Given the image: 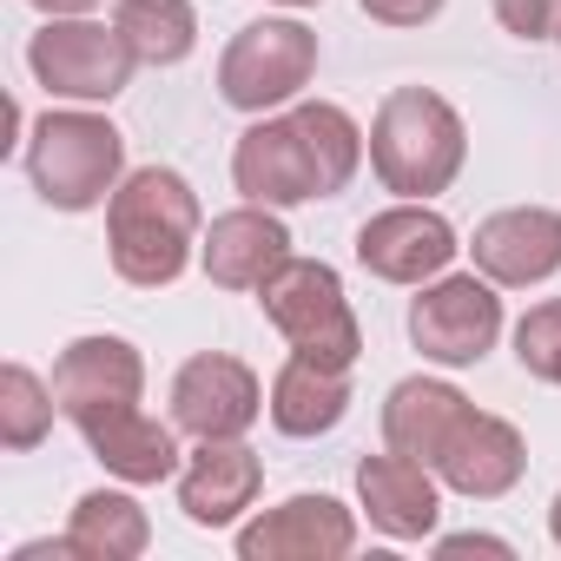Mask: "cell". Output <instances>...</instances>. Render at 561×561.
Instances as JSON below:
<instances>
[{
	"mask_svg": "<svg viewBox=\"0 0 561 561\" xmlns=\"http://www.w3.org/2000/svg\"><path fill=\"white\" fill-rule=\"evenodd\" d=\"M179 423H159V416H146V410H119V416H106V423H93V430H80L87 436V449L119 476V482H165V476H179V436H172Z\"/></svg>",
	"mask_w": 561,
	"mask_h": 561,
	"instance_id": "ffe728a7",
	"label": "cell"
},
{
	"mask_svg": "<svg viewBox=\"0 0 561 561\" xmlns=\"http://www.w3.org/2000/svg\"><path fill=\"white\" fill-rule=\"evenodd\" d=\"M456 225L443 211H430L423 198H403L390 211H377L364 231H357V264L383 285H423V277H443L449 257H456Z\"/></svg>",
	"mask_w": 561,
	"mask_h": 561,
	"instance_id": "30bf717a",
	"label": "cell"
},
{
	"mask_svg": "<svg viewBox=\"0 0 561 561\" xmlns=\"http://www.w3.org/2000/svg\"><path fill=\"white\" fill-rule=\"evenodd\" d=\"M291 119L305 126V139H311V152H318V172H324V192L337 198V192L357 179V165H364V133H357V119H351L344 106H331V100H305V106H291Z\"/></svg>",
	"mask_w": 561,
	"mask_h": 561,
	"instance_id": "603a6c76",
	"label": "cell"
},
{
	"mask_svg": "<svg viewBox=\"0 0 561 561\" xmlns=\"http://www.w3.org/2000/svg\"><path fill=\"white\" fill-rule=\"evenodd\" d=\"M548 528H554V541H561V495H554V508H548Z\"/></svg>",
	"mask_w": 561,
	"mask_h": 561,
	"instance_id": "f546056e",
	"label": "cell"
},
{
	"mask_svg": "<svg viewBox=\"0 0 561 561\" xmlns=\"http://www.w3.org/2000/svg\"><path fill=\"white\" fill-rule=\"evenodd\" d=\"M357 548V515L337 495H291L238 528L244 561H337Z\"/></svg>",
	"mask_w": 561,
	"mask_h": 561,
	"instance_id": "7c38bea8",
	"label": "cell"
},
{
	"mask_svg": "<svg viewBox=\"0 0 561 561\" xmlns=\"http://www.w3.org/2000/svg\"><path fill=\"white\" fill-rule=\"evenodd\" d=\"M198 257H205L211 285H225V291H264V277L291 257V231H285V218H277V205H238V211L211 218Z\"/></svg>",
	"mask_w": 561,
	"mask_h": 561,
	"instance_id": "9a60e30c",
	"label": "cell"
},
{
	"mask_svg": "<svg viewBox=\"0 0 561 561\" xmlns=\"http://www.w3.org/2000/svg\"><path fill=\"white\" fill-rule=\"evenodd\" d=\"M430 469L443 476V489H456V495H469V502H495V495H508V489L522 482L528 449H522V430H515V423H502V416H489V410H469V416L449 430V443H443V456H436Z\"/></svg>",
	"mask_w": 561,
	"mask_h": 561,
	"instance_id": "5bb4252c",
	"label": "cell"
},
{
	"mask_svg": "<svg viewBox=\"0 0 561 561\" xmlns=\"http://www.w3.org/2000/svg\"><path fill=\"white\" fill-rule=\"evenodd\" d=\"M126 139L100 113H41L27 139V179L54 211H93L119 192Z\"/></svg>",
	"mask_w": 561,
	"mask_h": 561,
	"instance_id": "3957f363",
	"label": "cell"
},
{
	"mask_svg": "<svg viewBox=\"0 0 561 561\" xmlns=\"http://www.w3.org/2000/svg\"><path fill=\"white\" fill-rule=\"evenodd\" d=\"M27 8H41L47 21H73V14H93L100 0H27Z\"/></svg>",
	"mask_w": 561,
	"mask_h": 561,
	"instance_id": "f1b7e54d",
	"label": "cell"
},
{
	"mask_svg": "<svg viewBox=\"0 0 561 561\" xmlns=\"http://www.w3.org/2000/svg\"><path fill=\"white\" fill-rule=\"evenodd\" d=\"M476 403L456 390V383H436V377H403L383 403V443L397 456H416V462H436L449 430L469 416Z\"/></svg>",
	"mask_w": 561,
	"mask_h": 561,
	"instance_id": "ac0fdd59",
	"label": "cell"
},
{
	"mask_svg": "<svg viewBox=\"0 0 561 561\" xmlns=\"http://www.w3.org/2000/svg\"><path fill=\"white\" fill-rule=\"evenodd\" d=\"M257 416H264V383L251 364H238L225 351H205L172 377V423L198 443L244 436Z\"/></svg>",
	"mask_w": 561,
	"mask_h": 561,
	"instance_id": "9c48e42d",
	"label": "cell"
},
{
	"mask_svg": "<svg viewBox=\"0 0 561 561\" xmlns=\"http://www.w3.org/2000/svg\"><path fill=\"white\" fill-rule=\"evenodd\" d=\"M357 8L370 21H383V27H423V21L443 14V0H357Z\"/></svg>",
	"mask_w": 561,
	"mask_h": 561,
	"instance_id": "4316f807",
	"label": "cell"
},
{
	"mask_svg": "<svg viewBox=\"0 0 561 561\" xmlns=\"http://www.w3.org/2000/svg\"><path fill=\"white\" fill-rule=\"evenodd\" d=\"M495 21L515 41H554L561 34V0H495Z\"/></svg>",
	"mask_w": 561,
	"mask_h": 561,
	"instance_id": "484cf974",
	"label": "cell"
},
{
	"mask_svg": "<svg viewBox=\"0 0 561 561\" xmlns=\"http://www.w3.org/2000/svg\"><path fill=\"white\" fill-rule=\"evenodd\" d=\"M285 8H318V0H285Z\"/></svg>",
	"mask_w": 561,
	"mask_h": 561,
	"instance_id": "4dcf8cb0",
	"label": "cell"
},
{
	"mask_svg": "<svg viewBox=\"0 0 561 561\" xmlns=\"http://www.w3.org/2000/svg\"><path fill=\"white\" fill-rule=\"evenodd\" d=\"M198 244V198L172 165H146L133 179H119V192L106 198V251L113 271L139 291H159L192 264Z\"/></svg>",
	"mask_w": 561,
	"mask_h": 561,
	"instance_id": "6da1fadb",
	"label": "cell"
},
{
	"mask_svg": "<svg viewBox=\"0 0 561 561\" xmlns=\"http://www.w3.org/2000/svg\"><path fill=\"white\" fill-rule=\"evenodd\" d=\"M54 410H60V397L27 364L0 370V443H8V449H34L54 430Z\"/></svg>",
	"mask_w": 561,
	"mask_h": 561,
	"instance_id": "cb8c5ba5",
	"label": "cell"
},
{
	"mask_svg": "<svg viewBox=\"0 0 561 561\" xmlns=\"http://www.w3.org/2000/svg\"><path fill=\"white\" fill-rule=\"evenodd\" d=\"M54 397L73 430H93L119 410H139L146 397V364L126 337H80L54 364Z\"/></svg>",
	"mask_w": 561,
	"mask_h": 561,
	"instance_id": "ba28073f",
	"label": "cell"
},
{
	"mask_svg": "<svg viewBox=\"0 0 561 561\" xmlns=\"http://www.w3.org/2000/svg\"><path fill=\"white\" fill-rule=\"evenodd\" d=\"M27 67H34V80H41L47 93L93 106V100L126 93L139 54L126 47L119 27H100V21H80V14H73V21H47V27L27 41Z\"/></svg>",
	"mask_w": 561,
	"mask_h": 561,
	"instance_id": "8992f818",
	"label": "cell"
},
{
	"mask_svg": "<svg viewBox=\"0 0 561 561\" xmlns=\"http://www.w3.org/2000/svg\"><path fill=\"white\" fill-rule=\"evenodd\" d=\"M67 541H73V554H87V561H139L146 541H152V522H146V508H139L133 495L93 489V495H80Z\"/></svg>",
	"mask_w": 561,
	"mask_h": 561,
	"instance_id": "44dd1931",
	"label": "cell"
},
{
	"mask_svg": "<svg viewBox=\"0 0 561 561\" xmlns=\"http://www.w3.org/2000/svg\"><path fill=\"white\" fill-rule=\"evenodd\" d=\"M264 318L285 331V344L311 364H337L351 370L357 351H364V331H357V311L344 298V277L324 264V257H285L271 277H264V291H257Z\"/></svg>",
	"mask_w": 561,
	"mask_h": 561,
	"instance_id": "277c9868",
	"label": "cell"
},
{
	"mask_svg": "<svg viewBox=\"0 0 561 561\" xmlns=\"http://www.w3.org/2000/svg\"><path fill=\"white\" fill-rule=\"evenodd\" d=\"M469 159V133H462V113L443 100V93H423V87H397L377 119H370V165L390 192L403 198H436L456 185Z\"/></svg>",
	"mask_w": 561,
	"mask_h": 561,
	"instance_id": "7a4b0ae2",
	"label": "cell"
},
{
	"mask_svg": "<svg viewBox=\"0 0 561 561\" xmlns=\"http://www.w3.org/2000/svg\"><path fill=\"white\" fill-rule=\"evenodd\" d=\"M502 337V298L489 277H436V285H423V298L410 305V344L443 364V370H469L495 351Z\"/></svg>",
	"mask_w": 561,
	"mask_h": 561,
	"instance_id": "52a82bcc",
	"label": "cell"
},
{
	"mask_svg": "<svg viewBox=\"0 0 561 561\" xmlns=\"http://www.w3.org/2000/svg\"><path fill=\"white\" fill-rule=\"evenodd\" d=\"M436 554H508V541H495V535H443Z\"/></svg>",
	"mask_w": 561,
	"mask_h": 561,
	"instance_id": "83f0119b",
	"label": "cell"
},
{
	"mask_svg": "<svg viewBox=\"0 0 561 561\" xmlns=\"http://www.w3.org/2000/svg\"><path fill=\"white\" fill-rule=\"evenodd\" d=\"M351 410V370L337 364H311L291 351V364L271 377V423L285 436H324L337 430Z\"/></svg>",
	"mask_w": 561,
	"mask_h": 561,
	"instance_id": "d6986e66",
	"label": "cell"
},
{
	"mask_svg": "<svg viewBox=\"0 0 561 561\" xmlns=\"http://www.w3.org/2000/svg\"><path fill=\"white\" fill-rule=\"evenodd\" d=\"M318 73V34L305 21H251L231 34L225 60H218V100L238 113H271L311 87Z\"/></svg>",
	"mask_w": 561,
	"mask_h": 561,
	"instance_id": "5b68a950",
	"label": "cell"
},
{
	"mask_svg": "<svg viewBox=\"0 0 561 561\" xmlns=\"http://www.w3.org/2000/svg\"><path fill=\"white\" fill-rule=\"evenodd\" d=\"M231 179L251 205H305V198H331L324 192V172H318V152L305 139V126L285 113V119H257L238 152H231Z\"/></svg>",
	"mask_w": 561,
	"mask_h": 561,
	"instance_id": "8fae6325",
	"label": "cell"
},
{
	"mask_svg": "<svg viewBox=\"0 0 561 561\" xmlns=\"http://www.w3.org/2000/svg\"><path fill=\"white\" fill-rule=\"evenodd\" d=\"M113 27L126 34V47H133L146 67H179V60L198 47V14H192V0H119Z\"/></svg>",
	"mask_w": 561,
	"mask_h": 561,
	"instance_id": "7402d4cb",
	"label": "cell"
},
{
	"mask_svg": "<svg viewBox=\"0 0 561 561\" xmlns=\"http://www.w3.org/2000/svg\"><path fill=\"white\" fill-rule=\"evenodd\" d=\"M515 357H522V370H528V377L561 383V298L535 305V311L515 324Z\"/></svg>",
	"mask_w": 561,
	"mask_h": 561,
	"instance_id": "d4e9b609",
	"label": "cell"
},
{
	"mask_svg": "<svg viewBox=\"0 0 561 561\" xmlns=\"http://www.w3.org/2000/svg\"><path fill=\"white\" fill-rule=\"evenodd\" d=\"M257 482H264V462L225 436V443H198V456L179 469V508L198 522V528H231L251 502H257Z\"/></svg>",
	"mask_w": 561,
	"mask_h": 561,
	"instance_id": "e0dca14e",
	"label": "cell"
},
{
	"mask_svg": "<svg viewBox=\"0 0 561 561\" xmlns=\"http://www.w3.org/2000/svg\"><path fill=\"white\" fill-rule=\"evenodd\" d=\"M436 469L416 462V456H364L357 462V495L370 508V522L390 535V541H423L436 535V515H443V495H436Z\"/></svg>",
	"mask_w": 561,
	"mask_h": 561,
	"instance_id": "2e32d148",
	"label": "cell"
},
{
	"mask_svg": "<svg viewBox=\"0 0 561 561\" xmlns=\"http://www.w3.org/2000/svg\"><path fill=\"white\" fill-rule=\"evenodd\" d=\"M469 251H476V271L489 277V285L528 291V285H541V277L561 271V211H548V205H508V211H495V218L476 225Z\"/></svg>",
	"mask_w": 561,
	"mask_h": 561,
	"instance_id": "4fadbf2b",
	"label": "cell"
}]
</instances>
